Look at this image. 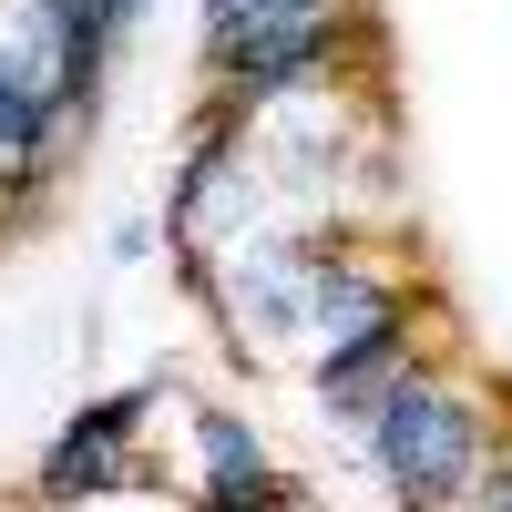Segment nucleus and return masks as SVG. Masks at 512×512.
I'll return each mask as SVG.
<instances>
[{
  "label": "nucleus",
  "mask_w": 512,
  "mask_h": 512,
  "mask_svg": "<svg viewBox=\"0 0 512 512\" xmlns=\"http://www.w3.org/2000/svg\"><path fill=\"white\" fill-rule=\"evenodd\" d=\"M328 41H338L328 0H205V52H216V72L236 82L246 103L308 82Z\"/></svg>",
  "instance_id": "nucleus-1"
},
{
  "label": "nucleus",
  "mask_w": 512,
  "mask_h": 512,
  "mask_svg": "<svg viewBox=\"0 0 512 512\" xmlns=\"http://www.w3.org/2000/svg\"><path fill=\"white\" fill-rule=\"evenodd\" d=\"M379 461H390V482L410 502H451L472 492V410L431 379H400L390 400H379Z\"/></svg>",
  "instance_id": "nucleus-2"
},
{
  "label": "nucleus",
  "mask_w": 512,
  "mask_h": 512,
  "mask_svg": "<svg viewBox=\"0 0 512 512\" xmlns=\"http://www.w3.org/2000/svg\"><path fill=\"white\" fill-rule=\"evenodd\" d=\"M144 420V390H123L113 410H82L72 431L52 441V461H41V492L52 502H93V492H113V472H123V431Z\"/></svg>",
  "instance_id": "nucleus-3"
},
{
  "label": "nucleus",
  "mask_w": 512,
  "mask_h": 512,
  "mask_svg": "<svg viewBox=\"0 0 512 512\" xmlns=\"http://www.w3.org/2000/svg\"><path fill=\"white\" fill-rule=\"evenodd\" d=\"M400 390V318H379V328H359V338H338V359H328V410H379Z\"/></svg>",
  "instance_id": "nucleus-4"
},
{
  "label": "nucleus",
  "mask_w": 512,
  "mask_h": 512,
  "mask_svg": "<svg viewBox=\"0 0 512 512\" xmlns=\"http://www.w3.org/2000/svg\"><path fill=\"white\" fill-rule=\"evenodd\" d=\"M205 461H216V472H205V492H216V502H267L277 482H267V451H256L246 441V420H205Z\"/></svg>",
  "instance_id": "nucleus-5"
},
{
  "label": "nucleus",
  "mask_w": 512,
  "mask_h": 512,
  "mask_svg": "<svg viewBox=\"0 0 512 512\" xmlns=\"http://www.w3.org/2000/svg\"><path fill=\"white\" fill-rule=\"evenodd\" d=\"M41 134H52V93L21 82V72H0V164H31Z\"/></svg>",
  "instance_id": "nucleus-6"
},
{
  "label": "nucleus",
  "mask_w": 512,
  "mask_h": 512,
  "mask_svg": "<svg viewBox=\"0 0 512 512\" xmlns=\"http://www.w3.org/2000/svg\"><path fill=\"white\" fill-rule=\"evenodd\" d=\"M308 297H318V318H328L338 338H359V328H379V318H390V297H379L369 277H318Z\"/></svg>",
  "instance_id": "nucleus-7"
}]
</instances>
